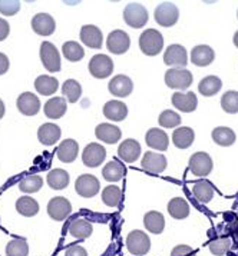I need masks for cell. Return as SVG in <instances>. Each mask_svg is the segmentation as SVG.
Returning a JSON list of instances; mask_svg holds the SVG:
<instances>
[{"mask_svg":"<svg viewBox=\"0 0 238 256\" xmlns=\"http://www.w3.org/2000/svg\"><path fill=\"white\" fill-rule=\"evenodd\" d=\"M62 94L66 98L68 102L76 103L82 96V88H81L79 82H76L73 79H68L62 84Z\"/></svg>","mask_w":238,"mask_h":256,"instance_id":"obj_39","label":"cell"},{"mask_svg":"<svg viewBox=\"0 0 238 256\" xmlns=\"http://www.w3.org/2000/svg\"><path fill=\"white\" fill-rule=\"evenodd\" d=\"M105 158H106V150L102 144H89L83 149L82 160L88 168H98L99 164H104Z\"/></svg>","mask_w":238,"mask_h":256,"instance_id":"obj_13","label":"cell"},{"mask_svg":"<svg viewBox=\"0 0 238 256\" xmlns=\"http://www.w3.org/2000/svg\"><path fill=\"white\" fill-rule=\"evenodd\" d=\"M118 154L124 162L134 164L135 160H138V158L141 156V144L135 139H126L119 144Z\"/></svg>","mask_w":238,"mask_h":256,"instance_id":"obj_21","label":"cell"},{"mask_svg":"<svg viewBox=\"0 0 238 256\" xmlns=\"http://www.w3.org/2000/svg\"><path fill=\"white\" fill-rule=\"evenodd\" d=\"M78 152H79L78 142L73 139H66V140L61 142L58 150H56V154H58L59 160L63 164H72L78 156Z\"/></svg>","mask_w":238,"mask_h":256,"instance_id":"obj_26","label":"cell"},{"mask_svg":"<svg viewBox=\"0 0 238 256\" xmlns=\"http://www.w3.org/2000/svg\"><path fill=\"white\" fill-rule=\"evenodd\" d=\"M126 248L128 250L135 256H144L151 249V240L149 236L144 234L142 230H132L126 236Z\"/></svg>","mask_w":238,"mask_h":256,"instance_id":"obj_3","label":"cell"},{"mask_svg":"<svg viewBox=\"0 0 238 256\" xmlns=\"http://www.w3.org/2000/svg\"><path fill=\"white\" fill-rule=\"evenodd\" d=\"M121 199H122V190L115 184L106 186L102 192V200L105 205L109 208H116L121 204Z\"/></svg>","mask_w":238,"mask_h":256,"instance_id":"obj_42","label":"cell"},{"mask_svg":"<svg viewBox=\"0 0 238 256\" xmlns=\"http://www.w3.org/2000/svg\"><path fill=\"white\" fill-rule=\"evenodd\" d=\"M232 42H234V44L238 48V30L235 32V34H234V39H232Z\"/></svg>","mask_w":238,"mask_h":256,"instance_id":"obj_53","label":"cell"},{"mask_svg":"<svg viewBox=\"0 0 238 256\" xmlns=\"http://www.w3.org/2000/svg\"><path fill=\"white\" fill-rule=\"evenodd\" d=\"M195 134L191 128H178L176 130H174L172 134V142L175 144L178 149H186L189 148L192 142H194Z\"/></svg>","mask_w":238,"mask_h":256,"instance_id":"obj_32","label":"cell"},{"mask_svg":"<svg viewBox=\"0 0 238 256\" xmlns=\"http://www.w3.org/2000/svg\"><path fill=\"white\" fill-rule=\"evenodd\" d=\"M35 89L42 96H51L59 89V82H58L56 78L48 76V74H42L35 80Z\"/></svg>","mask_w":238,"mask_h":256,"instance_id":"obj_31","label":"cell"},{"mask_svg":"<svg viewBox=\"0 0 238 256\" xmlns=\"http://www.w3.org/2000/svg\"><path fill=\"white\" fill-rule=\"evenodd\" d=\"M41 60L48 72L56 73L61 70V54L56 46L51 42H43L41 46Z\"/></svg>","mask_w":238,"mask_h":256,"instance_id":"obj_4","label":"cell"},{"mask_svg":"<svg viewBox=\"0 0 238 256\" xmlns=\"http://www.w3.org/2000/svg\"><path fill=\"white\" fill-rule=\"evenodd\" d=\"M126 174V168L122 162L119 160H111L108 164H105V168L102 169V176L105 180L108 182H118L121 180Z\"/></svg>","mask_w":238,"mask_h":256,"instance_id":"obj_30","label":"cell"},{"mask_svg":"<svg viewBox=\"0 0 238 256\" xmlns=\"http://www.w3.org/2000/svg\"><path fill=\"white\" fill-rule=\"evenodd\" d=\"M194 80L192 73L186 69H169L165 72V84L171 89L185 90Z\"/></svg>","mask_w":238,"mask_h":256,"instance_id":"obj_5","label":"cell"},{"mask_svg":"<svg viewBox=\"0 0 238 256\" xmlns=\"http://www.w3.org/2000/svg\"><path fill=\"white\" fill-rule=\"evenodd\" d=\"M192 194L197 198L198 202H201V204H208V202H211V199L214 198L215 190H214V186H212V184H211L209 180H207V179H201V180H198L197 184L192 186Z\"/></svg>","mask_w":238,"mask_h":256,"instance_id":"obj_29","label":"cell"},{"mask_svg":"<svg viewBox=\"0 0 238 256\" xmlns=\"http://www.w3.org/2000/svg\"><path fill=\"white\" fill-rule=\"evenodd\" d=\"M95 134L96 138L101 140V142H105V144H114L116 142H119L121 136H122V132L118 126L115 124H111V123H101L96 126L95 129Z\"/></svg>","mask_w":238,"mask_h":256,"instance_id":"obj_19","label":"cell"},{"mask_svg":"<svg viewBox=\"0 0 238 256\" xmlns=\"http://www.w3.org/2000/svg\"><path fill=\"white\" fill-rule=\"evenodd\" d=\"M208 246H209L211 254H214L215 256L225 255L231 248V240L228 238H218V239L211 240Z\"/></svg>","mask_w":238,"mask_h":256,"instance_id":"obj_46","label":"cell"},{"mask_svg":"<svg viewBox=\"0 0 238 256\" xmlns=\"http://www.w3.org/2000/svg\"><path fill=\"white\" fill-rule=\"evenodd\" d=\"M71 212H72V205L63 196H56L48 204V215L53 220H63L71 215Z\"/></svg>","mask_w":238,"mask_h":256,"instance_id":"obj_12","label":"cell"},{"mask_svg":"<svg viewBox=\"0 0 238 256\" xmlns=\"http://www.w3.org/2000/svg\"><path fill=\"white\" fill-rule=\"evenodd\" d=\"M221 108L227 113H238V92L235 90H228L221 98Z\"/></svg>","mask_w":238,"mask_h":256,"instance_id":"obj_44","label":"cell"},{"mask_svg":"<svg viewBox=\"0 0 238 256\" xmlns=\"http://www.w3.org/2000/svg\"><path fill=\"white\" fill-rule=\"evenodd\" d=\"M63 56L69 62H79L82 60L85 56L83 48L78 42H66L62 48Z\"/></svg>","mask_w":238,"mask_h":256,"instance_id":"obj_41","label":"cell"},{"mask_svg":"<svg viewBox=\"0 0 238 256\" xmlns=\"http://www.w3.org/2000/svg\"><path fill=\"white\" fill-rule=\"evenodd\" d=\"M93 228L86 219H75L69 225V234L76 239H86L92 235Z\"/></svg>","mask_w":238,"mask_h":256,"instance_id":"obj_34","label":"cell"},{"mask_svg":"<svg viewBox=\"0 0 238 256\" xmlns=\"http://www.w3.org/2000/svg\"><path fill=\"white\" fill-rule=\"evenodd\" d=\"M168 214L174 219H185L189 215V205L181 198H174L168 204Z\"/></svg>","mask_w":238,"mask_h":256,"instance_id":"obj_37","label":"cell"},{"mask_svg":"<svg viewBox=\"0 0 238 256\" xmlns=\"http://www.w3.org/2000/svg\"><path fill=\"white\" fill-rule=\"evenodd\" d=\"M212 159L205 152H197L189 158V172L194 176H207L212 170Z\"/></svg>","mask_w":238,"mask_h":256,"instance_id":"obj_8","label":"cell"},{"mask_svg":"<svg viewBox=\"0 0 238 256\" xmlns=\"http://www.w3.org/2000/svg\"><path fill=\"white\" fill-rule=\"evenodd\" d=\"M171 256H195V252L191 246L188 245H178L172 249Z\"/></svg>","mask_w":238,"mask_h":256,"instance_id":"obj_48","label":"cell"},{"mask_svg":"<svg viewBox=\"0 0 238 256\" xmlns=\"http://www.w3.org/2000/svg\"><path fill=\"white\" fill-rule=\"evenodd\" d=\"M9 32H11V26H9V23L5 20V19H2V18H0V42L5 40V39L9 36Z\"/></svg>","mask_w":238,"mask_h":256,"instance_id":"obj_50","label":"cell"},{"mask_svg":"<svg viewBox=\"0 0 238 256\" xmlns=\"http://www.w3.org/2000/svg\"><path fill=\"white\" fill-rule=\"evenodd\" d=\"M29 254V245L26 239L23 238H16L12 239L6 246V255L8 256H28Z\"/></svg>","mask_w":238,"mask_h":256,"instance_id":"obj_43","label":"cell"},{"mask_svg":"<svg viewBox=\"0 0 238 256\" xmlns=\"http://www.w3.org/2000/svg\"><path fill=\"white\" fill-rule=\"evenodd\" d=\"M18 109L25 116H35L41 109V100L36 94L31 92L22 93L18 98Z\"/></svg>","mask_w":238,"mask_h":256,"instance_id":"obj_15","label":"cell"},{"mask_svg":"<svg viewBox=\"0 0 238 256\" xmlns=\"http://www.w3.org/2000/svg\"><path fill=\"white\" fill-rule=\"evenodd\" d=\"M124 20L134 29L144 28L148 22V10L141 3H129L124 10Z\"/></svg>","mask_w":238,"mask_h":256,"instance_id":"obj_2","label":"cell"},{"mask_svg":"<svg viewBox=\"0 0 238 256\" xmlns=\"http://www.w3.org/2000/svg\"><path fill=\"white\" fill-rule=\"evenodd\" d=\"M89 72L96 79H105L114 72V62L106 54H96L89 62Z\"/></svg>","mask_w":238,"mask_h":256,"instance_id":"obj_7","label":"cell"},{"mask_svg":"<svg viewBox=\"0 0 238 256\" xmlns=\"http://www.w3.org/2000/svg\"><path fill=\"white\" fill-rule=\"evenodd\" d=\"M166 158L161 154H154V152H146L142 158V168L148 174H162L166 169Z\"/></svg>","mask_w":238,"mask_h":256,"instance_id":"obj_16","label":"cell"},{"mask_svg":"<svg viewBox=\"0 0 238 256\" xmlns=\"http://www.w3.org/2000/svg\"><path fill=\"white\" fill-rule=\"evenodd\" d=\"M45 114L49 118V119H61L63 114L66 113L68 109V103L65 98H52L51 100H48L45 104Z\"/></svg>","mask_w":238,"mask_h":256,"instance_id":"obj_28","label":"cell"},{"mask_svg":"<svg viewBox=\"0 0 238 256\" xmlns=\"http://www.w3.org/2000/svg\"><path fill=\"white\" fill-rule=\"evenodd\" d=\"M48 184L55 190H62L69 184V174L63 169H53L48 174Z\"/></svg>","mask_w":238,"mask_h":256,"instance_id":"obj_38","label":"cell"},{"mask_svg":"<svg viewBox=\"0 0 238 256\" xmlns=\"http://www.w3.org/2000/svg\"><path fill=\"white\" fill-rule=\"evenodd\" d=\"M43 186V179H42L39 174H31V176H26L23 178L19 184V189H21L23 194H35V192H39Z\"/></svg>","mask_w":238,"mask_h":256,"instance_id":"obj_40","label":"cell"},{"mask_svg":"<svg viewBox=\"0 0 238 256\" xmlns=\"http://www.w3.org/2000/svg\"><path fill=\"white\" fill-rule=\"evenodd\" d=\"M61 128L55 123H45L42 124L38 130V138L42 144L51 146V144H56L61 139Z\"/></svg>","mask_w":238,"mask_h":256,"instance_id":"obj_24","label":"cell"},{"mask_svg":"<svg viewBox=\"0 0 238 256\" xmlns=\"http://www.w3.org/2000/svg\"><path fill=\"white\" fill-rule=\"evenodd\" d=\"M106 46H108V50L114 54H124L131 46V39L126 32L114 30L108 34Z\"/></svg>","mask_w":238,"mask_h":256,"instance_id":"obj_11","label":"cell"},{"mask_svg":"<svg viewBox=\"0 0 238 256\" xmlns=\"http://www.w3.org/2000/svg\"><path fill=\"white\" fill-rule=\"evenodd\" d=\"M99 180L96 179V176L93 174H81L76 179L75 184V190L78 195H81L82 198H93L98 195L99 192Z\"/></svg>","mask_w":238,"mask_h":256,"instance_id":"obj_10","label":"cell"},{"mask_svg":"<svg viewBox=\"0 0 238 256\" xmlns=\"http://www.w3.org/2000/svg\"><path fill=\"white\" fill-rule=\"evenodd\" d=\"M164 62L172 69H184L188 64V54L184 46L181 44H171L168 46L164 54Z\"/></svg>","mask_w":238,"mask_h":256,"instance_id":"obj_9","label":"cell"},{"mask_svg":"<svg viewBox=\"0 0 238 256\" xmlns=\"http://www.w3.org/2000/svg\"><path fill=\"white\" fill-rule=\"evenodd\" d=\"M139 48L146 56H156L164 49V38L155 29H146L139 36Z\"/></svg>","mask_w":238,"mask_h":256,"instance_id":"obj_1","label":"cell"},{"mask_svg":"<svg viewBox=\"0 0 238 256\" xmlns=\"http://www.w3.org/2000/svg\"><path fill=\"white\" fill-rule=\"evenodd\" d=\"M237 18H238V12H237Z\"/></svg>","mask_w":238,"mask_h":256,"instance_id":"obj_54","label":"cell"},{"mask_svg":"<svg viewBox=\"0 0 238 256\" xmlns=\"http://www.w3.org/2000/svg\"><path fill=\"white\" fill-rule=\"evenodd\" d=\"M144 225L148 232H151L154 235H159L165 229V218L162 214H159L156 210H149L144 216Z\"/></svg>","mask_w":238,"mask_h":256,"instance_id":"obj_27","label":"cell"},{"mask_svg":"<svg viewBox=\"0 0 238 256\" xmlns=\"http://www.w3.org/2000/svg\"><path fill=\"white\" fill-rule=\"evenodd\" d=\"M181 120H182L181 116L176 112H174V110H164L159 114V119H158L159 124L162 128H165V129H172V128L179 126Z\"/></svg>","mask_w":238,"mask_h":256,"instance_id":"obj_45","label":"cell"},{"mask_svg":"<svg viewBox=\"0 0 238 256\" xmlns=\"http://www.w3.org/2000/svg\"><path fill=\"white\" fill-rule=\"evenodd\" d=\"M145 142L149 148L164 152V150L168 149L169 139H168V134H165V130H161L158 128H152V129H149L146 132Z\"/></svg>","mask_w":238,"mask_h":256,"instance_id":"obj_23","label":"cell"},{"mask_svg":"<svg viewBox=\"0 0 238 256\" xmlns=\"http://www.w3.org/2000/svg\"><path fill=\"white\" fill-rule=\"evenodd\" d=\"M214 59H215V53L212 50V48H209L207 44L195 46L191 52V62L199 68H205L208 64H211Z\"/></svg>","mask_w":238,"mask_h":256,"instance_id":"obj_22","label":"cell"},{"mask_svg":"<svg viewBox=\"0 0 238 256\" xmlns=\"http://www.w3.org/2000/svg\"><path fill=\"white\" fill-rule=\"evenodd\" d=\"M5 112H6V108H5V103H3V100L0 99V119L5 116Z\"/></svg>","mask_w":238,"mask_h":256,"instance_id":"obj_52","label":"cell"},{"mask_svg":"<svg viewBox=\"0 0 238 256\" xmlns=\"http://www.w3.org/2000/svg\"><path fill=\"white\" fill-rule=\"evenodd\" d=\"M81 40L85 43V46L91 48V49H101L102 46V32L99 28L93 26V24H85L81 29Z\"/></svg>","mask_w":238,"mask_h":256,"instance_id":"obj_17","label":"cell"},{"mask_svg":"<svg viewBox=\"0 0 238 256\" xmlns=\"http://www.w3.org/2000/svg\"><path fill=\"white\" fill-rule=\"evenodd\" d=\"M212 139L219 146H225L227 148V146L234 144L237 136L234 134V130L227 128V126H218V128H215L212 130Z\"/></svg>","mask_w":238,"mask_h":256,"instance_id":"obj_36","label":"cell"},{"mask_svg":"<svg viewBox=\"0 0 238 256\" xmlns=\"http://www.w3.org/2000/svg\"><path fill=\"white\" fill-rule=\"evenodd\" d=\"M104 114L106 119L114 120V122H122L126 114H128V108L124 102L121 100H109L105 103Z\"/></svg>","mask_w":238,"mask_h":256,"instance_id":"obj_25","label":"cell"},{"mask_svg":"<svg viewBox=\"0 0 238 256\" xmlns=\"http://www.w3.org/2000/svg\"><path fill=\"white\" fill-rule=\"evenodd\" d=\"M134 90V83L131 78L125 74H116L114 79L109 82V92L118 98H126Z\"/></svg>","mask_w":238,"mask_h":256,"instance_id":"obj_18","label":"cell"},{"mask_svg":"<svg viewBox=\"0 0 238 256\" xmlns=\"http://www.w3.org/2000/svg\"><path fill=\"white\" fill-rule=\"evenodd\" d=\"M8 70H9V58L5 53H0V74H5Z\"/></svg>","mask_w":238,"mask_h":256,"instance_id":"obj_51","label":"cell"},{"mask_svg":"<svg viewBox=\"0 0 238 256\" xmlns=\"http://www.w3.org/2000/svg\"><path fill=\"white\" fill-rule=\"evenodd\" d=\"M21 10V3L15 0H0V13L5 16H13Z\"/></svg>","mask_w":238,"mask_h":256,"instance_id":"obj_47","label":"cell"},{"mask_svg":"<svg viewBox=\"0 0 238 256\" xmlns=\"http://www.w3.org/2000/svg\"><path fill=\"white\" fill-rule=\"evenodd\" d=\"M221 88H222V82L217 76H207L198 84L199 93L202 96H207V98H211V96L217 94L221 90Z\"/></svg>","mask_w":238,"mask_h":256,"instance_id":"obj_33","label":"cell"},{"mask_svg":"<svg viewBox=\"0 0 238 256\" xmlns=\"http://www.w3.org/2000/svg\"><path fill=\"white\" fill-rule=\"evenodd\" d=\"M16 210L22 216L32 218L39 212V204L31 196H22L16 200Z\"/></svg>","mask_w":238,"mask_h":256,"instance_id":"obj_35","label":"cell"},{"mask_svg":"<svg viewBox=\"0 0 238 256\" xmlns=\"http://www.w3.org/2000/svg\"><path fill=\"white\" fill-rule=\"evenodd\" d=\"M65 256H88V252H86V249L83 246L73 245L66 249Z\"/></svg>","mask_w":238,"mask_h":256,"instance_id":"obj_49","label":"cell"},{"mask_svg":"<svg viewBox=\"0 0 238 256\" xmlns=\"http://www.w3.org/2000/svg\"><path fill=\"white\" fill-rule=\"evenodd\" d=\"M55 19L48 13H38L32 19V29L41 36H51L55 32Z\"/></svg>","mask_w":238,"mask_h":256,"instance_id":"obj_14","label":"cell"},{"mask_svg":"<svg viewBox=\"0 0 238 256\" xmlns=\"http://www.w3.org/2000/svg\"><path fill=\"white\" fill-rule=\"evenodd\" d=\"M178 19H179V10L176 4L171 2H162L156 6L155 20L159 26L171 28L178 22Z\"/></svg>","mask_w":238,"mask_h":256,"instance_id":"obj_6","label":"cell"},{"mask_svg":"<svg viewBox=\"0 0 238 256\" xmlns=\"http://www.w3.org/2000/svg\"><path fill=\"white\" fill-rule=\"evenodd\" d=\"M172 104L175 106L178 110H181V112H194V110L197 109L198 104L197 96H195V93L194 92H176L172 94Z\"/></svg>","mask_w":238,"mask_h":256,"instance_id":"obj_20","label":"cell"}]
</instances>
